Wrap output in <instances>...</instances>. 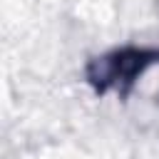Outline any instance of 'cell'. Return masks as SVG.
I'll list each match as a JSON object with an SVG mask.
<instances>
[{
    "mask_svg": "<svg viewBox=\"0 0 159 159\" xmlns=\"http://www.w3.org/2000/svg\"><path fill=\"white\" fill-rule=\"evenodd\" d=\"M159 65V50L154 47H122L102 57H94L87 67V82L97 92H127L149 67Z\"/></svg>",
    "mask_w": 159,
    "mask_h": 159,
    "instance_id": "cell-1",
    "label": "cell"
}]
</instances>
